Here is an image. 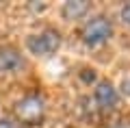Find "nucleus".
<instances>
[{
  "instance_id": "1",
  "label": "nucleus",
  "mask_w": 130,
  "mask_h": 128,
  "mask_svg": "<svg viewBox=\"0 0 130 128\" xmlns=\"http://www.w3.org/2000/svg\"><path fill=\"white\" fill-rule=\"evenodd\" d=\"M46 113V100L41 93H28L15 104V117L24 126H35Z\"/></svg>"
},
{
  "instance_id": "2",
  "label": "nucleus",
  "mask_w": 130,
  "mask_h": 128,
  "mask_svg": "<svg viewBox=\"0 0 130 128\" xmlns=\"http://www.w3.org/2000/svg\"><path fill=\"white\" fill-rule=\"evenodd\" d=\"M61 46V35L54 28H46L41 33H35L26 39V48L37 56H50L52 52H56Z\"/></svg>"
},
{
  "instance_id": "3",
  "label": "nucleus",
  "mask_w": 130,
  "mask_h": 128,
  "mask_svg": "<svg viewBox=\"0 0 130 128\" xmlns=\"http://www.w3.org/2000/svg\"><path fill=\"white\" fill-rule=\"evenodd\" d=\"M111 35H113V24H111V20L102 18V15L91 18L83 28V41L89 44V46H100Z\"/></svg>"
},
{
  "instance_id": "4",
  "label": "nucleus",
  "mask_w": 130,
  "mask_h": 128,
  "mask_svg": "<svg viewBox=\"0 0 130 128\" xmlns=\"http://www.w3.org/2000/svg\"><path fill=\"white\" fill-rule=\"evenodd\" d=\"M93 100H95V104L100 109H113L119 102V93H117V89L108 80H102V82H98L95 89H93Z\"/></svg>"
},
{
  "instance_id": "5",
  "label": "nucleus",
  "mask_w": 130,
  "mask_h": 128,
  "mask_svg": "<svg viewBox=\"0 0 130 128\" xmlns=\"http://www.w3.org/2000/svg\"><path fill=\"white\" fill-rule=\"evenodd\" d=\"M24 67V59L15 48L5 46L0 48V76L2 74H15Z\"/></svg>"
},
{
  "instance_id": "6",
  "label": "nucleus",
  "mask_w": 130,
  "mask_h": 128,
  "mask_svg": "<svg viewBox=\"0 0 130 128\" xmlns=\"http://www.w3.org/2000/svg\"><path fill=\"white\" fill-rule=\"evenodd\" d=\"M89 11V2L87 0H67L61 7V15L65 20H78Z\"/></svg>"
},
{
  "instance_id": "7",
  "label": "nucleus",
  "mask_w": 130,
  "mask_h": 128,
  "mask_svg": "<svg viewBox=\"0 0 130 128\" xmlns=\"http://www.w3.org/2000/svg\"><path fill=\"white\" fill-rule=\"evenodd\" d=\"M121 22L130 26V2H126V5L121 7Z\"/></svg>"
},
{
  "instance_id": "8",
  "label": "nucleus",
  "mask_w": 130,
  "mask_h": 128,
  "mask_svg": "<svg viewBox=\"0 0 130 128\" xmlns=\"http://www.w3.org/2000/svg\"><path fill=\"white\" fill-rule=\"evenodd\" d=\"M80 78H83L85 82H95V72H93V69H83Z\"/></svg>"
},
{
  "instance_id": "9",
  "label": "nucleus",
  "mask_w": 130,
  "mask_h": 128,
  "mask_svg": "<svg viewBox=\"0 0 130 128\" xmlns=\"http://www.w3.org/2000/svg\"><path fill=\"white\" fill-rule=\"evenodd\" d=\"M0 128H18V124H15L13 119L5 117V119H0Z\"/></svg>"
},
{
  "instance_id": "10",
  "label": "nucleus",
  "mask_w": 130,
  "mask_h": 128,
  "mask_svg": "<svg viewBox=\"0 0 130 128\" xmlns=\"http://www.w3.org/2000/svg\"><path fill=\"white\" fill-rule=\"evenodd\" d=\"M32 11H43V9H46V5H35V2H32Z\"/></svg>"
},
{
  "instance_id": "11",
  "label": "nucleus",
  "mask_w": 130,
  "mask_h": 128,
  "mask_svg": "<svg viewBox=\"0 0 130 128\" xmlns=\"http://www.w3.org/2000/svg\"><path fill=\"white\" fill-rule=\"evenodd\" d=\"M124 89H126V91L130 93V80H126V82H124Z\"/></svg>"
}]
</instances>
